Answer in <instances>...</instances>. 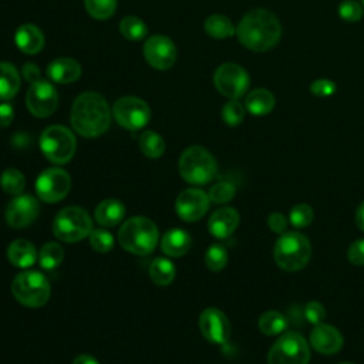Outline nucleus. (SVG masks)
Returning a JSON list of instances; mask_svg holds the SVG:
<instances>
[{
	"label": "nucleus",
	"mask_w": 364,
	"mask_h": 364,
	"mask_svg": "<svg viewBox=\"0 0 364 364\" xmlns=\"http://www.w3.org/2000/svg\"><path fill=\"white\" fill-rule=\"evenodd\" d=\"M239 41L249 50L262 53L273 48L282 37V24L267 9L249 10L236 27Z\"/></svg>",
	"instance_id": "nucleus-1"
},
{
	"label": "nucleus",
	"mask_w": 364,
	"mask_h": 364,
	"mask_svg": "<svg viewBox=\"0 0 364 364\" xmlns=\"http://www.w3.org/2000/svg\"><path fill=\"white\" fill-rule=\"evenodd\" d=\"M70 121L77 134L85 138L102 135L111 122V111L105 98L94 91L80 94L70 112Z\"/></svg>",
	"instance_id": "nucleus-2"
},
{
	"label": "nucleus",
	"mask_w": 364,
	"mask_h": 364,
	"mask_svg": "<svg viewBox=\"0 0 364 364\" xmlns=\"http://www.w3.org/2000/svg\"><path fill=\"white\" fill-rule=\"evenodd\" d=\"M119 245L129 253L145 256L149 255L158 242V228L144 216H134L125 220L118 232Z\"/></svg>",
	"instance_id": "nucleus-3"
},
{
	"label": "nucleus",
	"mask_w": 364,
	"mask_h": 364,
	"mask_svg": "<svg viewBox=\"0 0 364 364\" xmlns=\"http://www.w3.org/2000/svg\"><path fill=\"white\" fill-rule=\"evenodd\" d=\"M311 256V245L307 236L299 232H284L276 240L273 259L276 264L286 272L303 269Z\"/></svg>",
	"instance_id": "nucleus-4"
},
{
	"label": "nucleus",
	"mask_w": 364,
	"mask_h": 364,
	"mask_svg": "<svg viewBox=\"0 0 364 364\" xmlns=\"http://www.w3.org/2000/svg\"><path fill=\"white\" fill-rule=\"evenodd\" d=\"M216 171V159L203 146H189L179 158V173L192 185H205L210 182L215 178Z\"/></svg>",
	"instance_id": "nucleus-5"
},
{
	"label": "nucleus",
	"mask_w": 364,
	"mask_h": 364,
	"mask_svg": "<svg viewBox=\"0 0 364 364\" xmlns=\"http://www.w3.org/2000/svg\"><path fill=\"white\" fill-rule=\"evenodd\" d=\"M14 299L27 307H41L50 299V283L47 277L37 270H24L18 273L11 283Z\"/></svg>",
	"instance_id": "nucleus-6"
},
{
	"label": "nucleus",
	"mask_w": 364,
	"mask_h": 364,
	"mask_svg": "<svg viewBox=\"0 0 364 364\" xmlns=\"http://www.w3.org/2000/svg\"><path fill=\"white\" fill-rule=\"evenodd\" d=\"M92 230L90 215L80 206H67L53 220L54 236L65 243L82 240Z\"/></svg>",
	"instance_id": "nucleus-7"
},
{
	"label": "nucleus",
	"mask_w": 364,
	"mask_h": 364,
	"mask_svg": "<svg viewBox=\"0 0 364 364\" xmlns=\"http://www.w3.org/2000/svg\"><path fill=\"white\" fill-rule=\"evenodd\" d=\"M74 134L63 125L47 127L40 136V149L44 156L57 165H64L71 161L75 152Z\"/></svg>",
	"instance_id": "nucleus-8"
},
{
	"label": "nucleus",
	"mask_w": 364,
	"mask_h": 364,
	"mask_svg": "<svg viewBox=\"0 0 364 364\" xmlns=\"http://www.w3.org/2000/svg\"><path fill=\"white\" fill-rule=\"evenodd\" d=\"M309 360L310 347L307 340L296 331L282 334L267 354L269 364H307Z\"/></svg>",
	"instance_id": "nucleus-9"
},
{
	"label": "nucleus",
	"mask_w": 364,
	"mask_h": 364,
	"mask_svg": "<svg viewBox=\"0 0 364 364\" xmlns=\"http://www.w3.org/2000/svg\"><path fill=\"white\" fill-rule=\"evenodd\" d=\"M213 84L216 90L229 100H239L249 88L250 78L247 71L235 63H225L219 65L213 74Z\"/></svg>",
	"instance_id": "nucleus-10"
},
{
	"label": "nucleus",
	"mask_w": 364,
	"mask_h": 364,
	"mask_svg": "<svg viewBox=\"0 0 364 364\" xmlns=\"http://www.w3.org/2000/svg\"><path fill=\"white\" fill-rule=\"evenodd\" d=\"M112 115L115 121L125 129L138 131L149 122L151 109L141 98L121 97L114 102Z\"/></svg>",
	"instance_id": "nucleus-11"
},
{
	"label": "nucleus",
	"mask_w": 364,
	"mask_h": 364,
	"mask_svg": "<svg viewBox=\"0 0 364 364\" xmlns=\"http://www.w3.org/2000/svg\"><path fill=\"white\" fill-rule=\"evenodd\" d=\"M70 188L71 178L61 168H47L36 181L37 196L47 203H55L64 199L70 192Z\"/></svg>",
	"instance_id": "nucleus-12"
},
{
	"label": "nucleus",
	"mask_w": 364,
	"mask_h": 364,
	"mask_svg": "<svg viewBox=\"0 0 364 364\" xmlns=\"http://www.w3.org/2000/svg\"><path fill=\"white\" fill-rule=\"evenodd\" d=\"M26 105L34 117H50L58 105L57 90L50 81L40 78L38 81L30 84L26 94Z\"/></svg>",
	"instance_id": "nucleus-13"
},
{
	"label": "nucleus",
	"mask_w": 364,
	"mask_h": 364,
	"mask_svg": "<svg viewBox=\"0 0 364 364\" xmlns=\"http://www.w3.org/2000/svg\"><path fill=\"white\" fill-rule=\"evenodd\" d=\"M144 55L151 67L156 70H168L175 64L178 53L169 37L154 34L144 44Z\"/></svg>",
	"instance_id": "nucleus-14"
},
{
	"label": "nucleus",
	"mask_w": 364,
	"mask_h": 364,
	"mask_svg": "<svg viewBox=\"0 0 364 364\" xmlns=\"http://www.w3.org/2000/svg\"><path fill=\"white\" fill-rule=\"evenodd\" d=\"M209 195L198 188H188L182 191L175 202L178 216L185 222H195L203 218L209 209Z\"/></svg>",
	"instance_id": "nucleus-15"
},
{
	"label": "nucleus",
	"mask_w": 364,
	"mask_h": 364,
	"mask_svg": "<svg viewBox=\"0 0 364 364\" xmlns=\"http://www.w3.org/2000/svg\"><path fill=\"white\" fill-rule=\"evenodd\" d=\"M40 212L38 202L31 195H17L6 206L4 218L9 226L14 229H23L31 225Z\"/></svg>",
	"instance_id": "nucleus-16"
},
{
	"label": "nucleus",
	"mask_w": 364,
	"mask_h": 364,
	"mask_svg": "<svg viewBox=\"0 0 364 364\" xmlns=\"http://www.w3.org/2000/svg\"><path fill=\"white\" fill-rule=\"evenodd\" d=\"M198 324L202 336L213 344H225L230 337L229 318L219 309H205L199 316Z\"/></svg>",
	"instance_id": "nucleus-17"
},
{
	"label": "nucleus",
	"mask_w": 364,
	"mask_h": 364,
	"mask_svg": "<svg viewBox=\"0 0 364 364\" xmlns=\"http://www.w3.org/2000/svg\"><path fill=\"white\" fill-rule=\"evenodd\" d=\"M343 343L341 333L330 324L320 323L310 333V346L320 354H336L341 350Z\"/></svg>",
	"instance_id": "nucleus-18"
},
{
	"label": "nucleus",
	"mask_w": 364,
	"mask_h": 364,
	"mask_svg": "<svg viewBox=\"0 0 364 364\" xmlns=\"http://www.w3.org/2000/svg\"><path fill=\"white\" fill-rule=\"evenodd\" d=\"M239 220L240 216L235 208H220L210 215L208 229L212 236L218 239H226L236 230V228L239 226Z\"/></svg>",
	"instance_id": "nucleus-19"
},
{
	"label": "nucleus",
	"mask_w": 364,
	"mask_h": 364,
	"mask_svg": "<svg viewBox=\"0 0 364 364\" xmlns=\"http://www.w3.org/2000/svg\"><path fill=\"white\" fill-rule=\"evenodd\" d=\"M47 75L54 82L70 84L80 78L81 65L74 58L60 57L47 65Z\"/></svg>",
	"instance_id": "nucleus-20"
},
{
	"label": "nucleus",
	"mask_w": 364,
	"mask_h": 364,
	"mask_svg": "<svg viewBox=\"0 0 364 364\" xmlns=\"http://www.w3.org/2000/svg\"><path fill=\"white\" fill-rule=\"evenodd\" d=\"M14 43L23 53L37 54L44 47V34L37 26L26 23L16 30Z\"/></svg>",
	"instance_id": "nucleus-21"
},
{
	"label": "nucleus",
	"mask_w": 364,
	"mask_h": 364,
	"mask_svg": "<svg viewBox=\"0 0 364 364\" xmlns=\"http://www.w3.org/2000/svg\"><path fill=\"white\" fill-rule=\"evenodd\" d=\"M37 250L30 240L16 239L7 247V257L10 263L20 269H27L33 266L37 260Z\"/></svg>",
	"instance_id": "nucleus-22"
},
{
	"label": "nucleus",
	"mask_w": 364,
	"mask_h": 364,
	"mask_svg": "<svg viewBox=\"0 0 364 364\" xmlns=\"http://www.w3.org/2000/svg\"><path fill=\"white\" fill-rule=\"evenodd\" d=\"M191 236L183 229H171L161 239V250L171 257L183 256L191 247Z\"/></svg>",
	"instance_id": "nucleus-23"
},
{
	"label": "nucleus",
	"mask_w": 364,
	"mask_h": 364,
	"mask_svg": "<svg viewBox=\"0 0 364 364\" xmlns=\"http://www.w3.org/2000/svg\"><path fill=\"white\" fill-rule=\"evenodd\" d=\"M124 215H125L124 203L114 198L104 199L102 202L98 203V206L94 210V218L97 223L107 228L118 225L122 220Z\"/></svg>",
	"instance_id": "nucleus-24"
},
{
	"label": "nucleus",
	"mask_w": 364,
	"mask_h": 364,
	"mask_svg": "<svg viewBox=\"0 0 364 364\" xmlns=\"http://www.w3.org/2000/svg\"><path fill=\"white\" fill-rule=\"evenodd\" d=\"M276 104L274 95L266 88H255L245 98V108L252 115H267Z\"/></svg>",
	"instance_id": "nucleus-25"
},
{
	"label": "nucleus",
	"mask_w": 364,
	"mask_h": 364,
	"mask_svg": "<svg viewBox=\"0 0 364 364\" xmlns=\"http://www.w3.org/2000/svg\"><path fill=\"white\" fill-rule=\"evenodd\" d=\"M20 88V74L11 63H0V100H11Z\"/></svg>",
	"instance_id": "nucleus-26"
},
{
	"label": "nucleus",
	"mask_w": 364,
	"mask_h": 364,
	"mask_svg": "<svg viewBox=\"0 0 364 364\" xmlns=\"http://www.w3.org/2000/svg\"><path fill=\"white\" fill-rule=\"evenodd\" d=\"M257 324H259V330L264 336H279L287 328L289 321L286 316L282 314L280 311L267 310L260 314Z\"/></svg>",
	"instance_id": "nucleus-27"
},
{
	"label": "nucleus",
	"mask_w": 364,
	"mask_h": 364,
	"mask_svg": "<svg viewBox=\"0 0 364 364\" xmlns=\"http://www.w3.org/2000/svg\"><path fill=\"white\" fill-rule=\"evenodd\" d=\"M203 27H205V31L208 33V36L218 38V40L232 37L236 33V28H235L233 23L230 21V18L223 14L209 16L205 20Z\"/></svg>",
	"instance_id": "nucleus-28"
},
{
	"label": "nucleus",
	"mask_w": 364,
	"mask_h": 364,
	"mask_svg": "<svg viewBox=\"0 0 364 364\" xmlns=\"http://www.w3.org/2000/svg\"><path fill=\"white\" fill-rule=\"evenodd\" d=\"M175 266L166 257H156L149 266V277L158 286H166L175 279Z\"/></svg>",
	"instance_id": "nucleus-29"
},
{
	"label": "nucleus",
	"mask_w": 364,
	"mask_h": 364,
	"mask_svg": "<svg viewBox=\"0 0 364 364\" xmlns=\"http://www.w3.org/2000/svg\"><path fill=\"white\" fill-rule=\"evenodd\" d=\"M138 145L141 152L148 158H159L165 152V141L155 131H144L139 135Z\"/></svg>",
	"instance_id": "nucleus-30"
},
{
	"label": "nucleus",
	"mask_w": 364,
	"mask_h": 364,
	"mask_svg": "<svg viewBox=\"0 0 364 364\" xmlns=\"http://www.w3.org/2000/svg\"><path fill=\"white\" fill-rule=\"evenodd\" d=\"M64 259V249L57 242H47L41 246L38 253V262L40 266L44 270H54L60 266V263Z\"/></svg>",
	"instance_id": "nucleus-31"
},
{
	"label": "nucleus",
	"mask_w": 364,
	"mask_h": 364,
	"mask_svg": "<svg viewBox=\"0 0 364 364\" xmlns=\"http://www.w3.org/2000/svg\"><path fill=\"white\" fill-rule=\"evenodd\" d=\"M119 33L128 40L138 41L148 34V27L139 17L127 16L119 23Z\"/></svg>",
	"instance_id": "nucleus-32"
},
{
	"label": "nucleus",
	"mask_w": 364,
	"mask_h": 364,
	"mask_svg": "<svg viewBox=\"0 0 364 364\" xmlns=\"http://www.w3.org/2000/svg\"><path fill=\"white\" fill-rule=\"evenodd\" d=\"M0 186L6 193L17 196V195H21V192L24 191L26 178L18 169L9 168L3 171L0 176Z\"/></svg>",
	"instance_id": "nucleus-33"
},
{
	"label": "nucleus",
	"mask_w": 364,
	"mask_h": 364,
	"mask_svg": "<svg viewBox=\"0 0 364 364\" xmlns=\"http://www.w3.org/2000/svg\"><path fill=\"white\" fill-rule=\"evenodd\" d=\"M228 263V250L220 243H213L205 253V264L212 272H220Z\"/></svg>",
	"instance_id": "nucleus-34"
},
{
	"label": "nucleus",
	"mask_w": 364,
	"mask_h": 364,
	"mask_svg": "<svg viewBox=\"0 0 364 364\" xmlns=\"http://www.w3.org/2000/svg\"><path fill=\"white\" fill-rule=\"evenodd\" d=\"M88 14L97 20L109 18L117 10V0H84Z\"/></svg>",
	"instance_id": "nucleus-35"
},
{
	"label": "nucleus",
	"mask_w": 364,
	"mask_h": 364,
	"mask_svg": "<svg viewBox=\"0 0 364 364\" xmlns=\"http://www.w3.org/2000/svg\"><path fill=\"white\" fill-rule=\"evenodd\" d=\"M220 114H222V119H223V122L226 125L237 127L245 119L246 108H245V105L242 102H239V100H229L222 107V112Z\"/></svg>",
	"instance_id": "nucleus-36"
},
{
	"label": "nucleus",
	"mask_w": 364,
	"mask_h": 364,
	"mask_svg": "<svg viewBox=\"0 0 364 364\" xmlns=\"http://www.w3.org/2000/svg\"><path fill=\"white\" fill-rule=\"evenodd\" d=\"M313 218H314V212L311 206L307 203H299L293 206L289 213V222L291 223V226L297 229L309 226L313 222Z\"/></svg>",
	"instance_id": "nucleus-37"
},
{
	"label": "nucleus",
	"mask_w": 364,
	"mask_h": 364,
	"mask_svg": "<svg viewBox=\"0 0 364 364\" xmlns=\"http://www.w3.org/2000/svg\"><path fill=\"white\" fill-rule=\"evenodd\" d=\"M235 193H236L235 185L228 181H220L215 183L208 192L210 202H215V203H228L235 198Z\"/></svg>",
	"instance_id": "nucleus-38"
},
{
	"label": "nucleus",
	"mask_w": 364,
	"mask_h": 364,
	"mask_svg": "<svg viewBox=\"0 0 364 364\" xmlns=\"http://www.w3.org/2000/svg\"><path fill=\"white\" fill-rule=\"evenodd\" d=\"M88 239H90L91 247L94 250L100 252V253H107L114 246V237L105 229H94V230H91V233L88 235Z\"/></svg>",
	"instance_id": "nucleus-39"
},
{
	"label": "nucleus",
	"mask_w": 364,
	"mask_h": 364,
	"mask_svg": "<svg viewBox=\"0 0 364 364\" xmlns=\"http://www.w3.org/2000/svg\"><path fill=\"white\" fill-rule=\"evenodd\" d=\"M338 17L347 23H355L360 21L363 14H364V9L363 6L355 1V0H344L338 4Z\"/></svg>",
	"instance_id": "nucleus-40"
},
{
	"label": "nucleus",
	"mask_w": 364,
	"mask_h": 364,
	"mask_svg": "<svg viewBox=\"0 0 364 364\" xmlns=\"http://www.w3.org/2000/svg\"><path fill=\"white\" fill-rule=\"evenodd\" d=\"M303 314H304V318H306L310 324L317 326V324H320V323L324 321V318H326V309H324V306H323L320 301L311 300V301H309V303L304 306Z\"/></svg>",
	"instance_id": "nucleus-41"
},
{
	"label": "nucleus",
	"mask_w": 364,
	"mask_h": 364,
	"mask_svg": "<svg viewBox=\"0 0 364 364\" xmlns=\"http://www.w3.org/2000/svg\"><path fill=\"white\" fill-rule=\"evenodd\" d=\"M310 91L316 97H330L337 91V85L328 78H317L310 84Z\"/></svg>",
	"instance_id": "nucleus-42"
},
{
	"label": "nucleus",
	"mask_w": 364,
	"mask_h": 364,
	"mask_svg": "<svg viewBox=\"0 0 364 364\" xmlns=\"http://www.w3.org/2000/svg\"><path fill=\"white\" fill-rule=\"evenodd\" d=\"M347 257L350 263L355 266L364 264V239H358L350 245L347 250Z\"/></svg>",
	"instance_id": "nucleus-43"
},
{
	"label": "nucleus",
	"mask_w": 364,
	"mask_h": 364,
	"mask_svg": "<svg viewBox=\"0 0 364 364\" xmlns=\"http://www.w3.org/2000/svg\"><path fill=\"white\" fill-rule=\"evenodd\" d=\"M267 226L272 232L277 233V235H283L287 229V219L283 213L280 212H273L269 215L267 218Z\"/></svg>",
	"instance_id": "nucleus-44"
},
{
	"label": "nucleus",
	"mask_w": 364,
	"mask_h": 364,
	"mask_svg": "<svg viewBox=\"0 0 364 364\" xmlns=\"http://www.w3.org/2000/svg\"><path fill=\"white\" fill-rule=\"evenodd\" d=\"M23 77L26 81H28L30 84L31 82H36L41 78V73H40V68L34 64V63H26L23 65Z\"/></svg>",
	"instance_id": "nucleus-45"
},
{
	"label": "nucleus",
	"mask_w": 364,
	"mask_h": 364,
	"mask_svg": "<svg viewBox=\"0 0 364 364\" xmlns=\"http://www.w3.org/2000/svg\"><path fill=\"white\" fill-rule=\"evenodd\" d=\"M14 118V109L9 102L0 104V128H6Z\"/></svg>",
	"instance_id": "nucleus-46"
},
{
	"label": "nucleus",
	"mask_w": 364,
	"mask_h": 364,
	"mask_svg": "<svg viewBox=\"0 0 364 364\" xmlns=\"http://www.w3.org/2000/svg\"><path fill=\"white\" fill-rule=\"evenodd\" d=\"M355 223L358 229L364 232V200L360 203V206L355 210Z\"/></svg>",
	"instance_id": "nucleus-47"
},
{
	"label": "nucleus",
	"mask_w": 364,
	"mask_h": 364,
	"mask_svg": "<svg viewBox=\"0 0 364 364\" xmlns=\"http://www.w3.org/2000/svg\"><path fill=\"white\" fill-rule=\"evenodd\" d=\"M73 364H100L92 355H88V354H80L74 358Z\"/></svg>",
	"instance_id": "nucleus-48"
},
{
	"label": "nucleus",
	"mask_w": 364,
	"mask_h": 364,
	"mask_svg": "<svg viewBox=\"0 0 364 364\" xmlns=\"http://www.w3.org/2000/svg\"><path fill=\"white\" fill-rule=\"evenodd\" d=\"M341 364H351V363H341Z\"/></svg>",
	"instance_id": "nucleus-49"
},
{
	"label": "nucleus",
	"mask_w": 364,
	"mask_h": 364,
	"mask_svg": "<svg viewBox=\"0 0 364 364\" xmlns=\"http://www.w3.org/2000/svg\"><path fill=\"white\" fill-rule=\"evenodd\" d=\"M361 3H363V6H364V0H361Z\"/></svg>",
	"instance_id": "nucleus-50"
}]
</instances>
